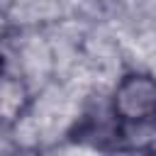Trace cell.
Listing matches in <instances>:
<instances>
[{
  "mask_svg": "<svg viewBox=\"0 0 156 156\" xmlns=\"http://www.w3.org/2000/svg\"><path fill=\"white\" fill-rule=\"evenodd\" d=\"M117 119L127 124H149L156 119V78L149 73H129L112 95Z\"/></svg>",
  "mask_w": 156,
  "mask_h": 156,
  "instance_id": "cell-1",
  "label": "cell"
}]
</instances>
